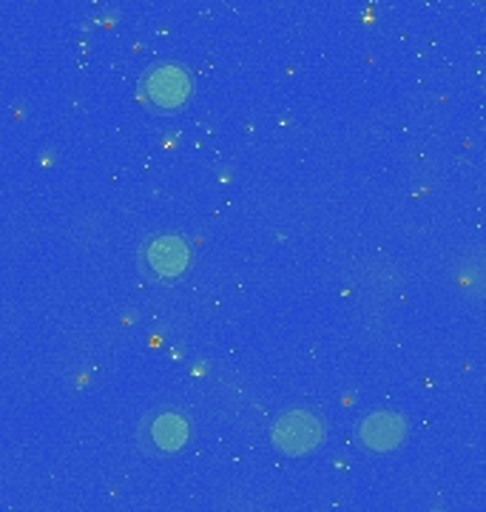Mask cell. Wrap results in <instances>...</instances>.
I'll list each match as a JSON object with an SVG mask.
<instances>
[{
  "label": "cell",
  "instance_id": "2",
  "mask_svg": "<svg viewBox=\"0 0 486 512\" xmlns=\"http://www.w3.org/2000/svg\"><path fill=\"white\" fill-rule=\"evenodd\" d=\"M143 94L148 97L151 106H157L162 111H177L191 100L194 80L182 66L162 63V66H154L143 77Z\"/></svg>",
  "mask_w": 486,
  "mask_h": 512
},
{
  "label": "cell",
  "instance_id": "4",
  "mask_svg": "<svg viewBox=\"0 0 486 512\" xmlns=\"http://www.w3.org/2000/svg\"><path fill=\"white\" fill-rule=\"evenodd\" d=\"M359 436L364 441V447H370L376 453H390L407 439V421L401 419L398 413L378 410V413H370L367 419L361 421Z\"/></svg>",
  "mask_w": 486,
  "mask_h": 512
},
{
  "label": "cell",
  "instance_id": "3",
  "mask_svg": "<svg viewBox=\"0 0 486 512\" xmlns=\"http://www.w3.org/2000/svg\"><path fill=\"white\" fill-rule=\"evenodd\" d=\"M143 259L145 268L154 276L174 279V276H182L188 271V265H191V248H188L185 239L165 234V237H154L145 245Z\"/></svg>",
  "mask_w": 486,
  "mask_h": 512
},
{
  "label": "cell",
  "instance_id": "1",
  "mask_svg": "<svg viewBox=\"0 0 486 512\" xmlns=\"http://www.w3.org/2000/svg\"><path fill=\"white\" fill-rule=\"evenodd\" d=\"M324 441V421L310 410H290L273 424V444L285 456H307Z\"/></svg>",
  "mask_w": 486,
  "mask_h": 512
},
{
  "label": "cell",
  "instance_id": "5",
  "mask_svg": "<svg viewBox=\"0 0 486 512\" xmlns=\"http://www.w3.org/2000/svg\"><path fill=\"white\" fill-rule=\"evenodd\" d=\"M191 439V424L180 413H160L148 424V441L160 453H180Z\"/></svg>",
  "mask_w": 486,
  "mask_h": 512
}]
</instances>
